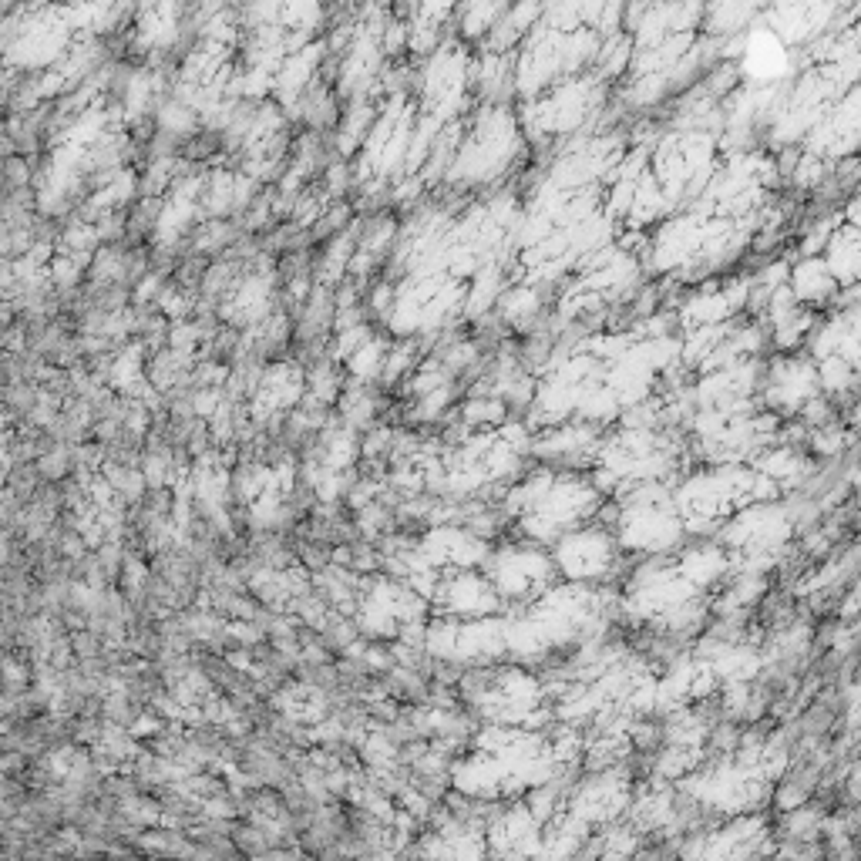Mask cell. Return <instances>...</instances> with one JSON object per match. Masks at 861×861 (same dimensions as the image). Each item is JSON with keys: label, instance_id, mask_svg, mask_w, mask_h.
Returning <instances> with one entry per match:
<instances>
[{"label": "cell", "instance_id": "3957f363", "mask_svg": "<svg viewBox=\"0 0 861 861\" xmlns=\"http://www.w3.org/2000/svg\"><path fill=\"white\" fill-rule=\"evenodd\" d=\"M764 401L774 414H801L804 404H811L818 397V370L814 360L804 357H784L767 370L764 377Z\"/></svg>", "mask_w": 861, "mask_h": 861}, {"label": "cell", "instance_id": "7a4b0ae2", "mask_svg": "<svg viewBox=\"0 0 861 861\" xmlns=\"http://www.w3.org/2000/svg\"><path fill=\"white\" fill-rule=\"evenodd\" d=\"M549 559L555 572H562L572 586H592V582L613 579L619 559H623V549L616 542V532L603 529L599 522H589L582 529L562 535Z\"/></svg>", "mask_w": 861, "mask_h": 861}, {"label": "cell", "instance_id": "52a82bcc", "mask_svg": "<svg viewBox=\"0 0 861 861\" xmlns=\"http://www.w3.org/2000/svg\"><path fill=\"white\" fill-rule=\"evenodd\" d=\"M508 418V407L498 397H475L461 407V424L465 428H495Z\"/></svg>", "mask_w": 861, "mask_h": 861}, {"label": "cell", "instance_id": "9c48e42d", "mask_svg": "<svg viewBox=\"0 0 861 861\" xmlns=\"http://www.w3.org/2000/svg\"><path fill=\"white\" fill-rule=\"evenodd\" d=\"M34 162L24 155H7L0 159V192H24L34 182Z\"/></svg>", "mask_w": 861, "mask_h": 861}, {"label": "cell", "instance_id": "ba28073f", "mask_svg": "<svg viewBox=\"0 0 861 861\" xmlns=\"http://www.w3.org/2000/svg\"><path fill=\"white\" fill-rule=\"evenodd\" d=\"M502 14H505V7H498V4L461 7V11H458L461 34H465V37H485V34H492V27L498 24V17H502Z\"/></svg>", "mask_w": 861, "mask_h": 861}, {"label": "cell", "instance_id": "6da1fadb", "mask_svg": "<svg viewBox=\"0 0 861 861\" xmlns=\"http://www.w3.org/2000/svg\"><path fill=\"white\" fill-rule=\"evenodd\" d=\"M515 152H518L515 118L502 108H492L478 118V125L471 128L468 138L461 142L448 172L465 185H478V182H488V179H495V175H502L508 169V162L515 159Z\"/></svg>", "mask_w": 861, "mask_h": 861}, {"label": "cell", "instance_id": "5b68a950", "mask_svg": "<svg viewBox=\"0 0 861 861\" xmlns=\"http://www.w3.org/2000/svg\"><path fill=\"white\" fill-rule=\"evenodd\" d=\"M825 266L835 276L838 290H851L858 283V266H861V249H858V226H841L831 233L825 246Z\"/></svg>", "mask_w": 861, "mask_h": 861}, {"label": "cell", "instance_id": "277c9868", "mask_svg": "<svg viewBox=\"0 0 861 861\" xmlns=\"http://www.w3.org/2000/svg\"><path fill=\"white\" fill-rule=\"evenodd\" d=\"M788 290L794 300H798V307H804V303H825L831 296H838V283H835V276L828 273L825 259L804 256L788 273Z\"/></svg>", "mask_w": 861, "mask_h": 861}, {"label": "cell", "instance_id": "8992f818", "mask_svg": "<svg viewBox=\"0 0 861 861\" xmlns=\"http://www.w3.org/2000/svg\"><path fill=\"white\" fill-rule=\"evenodd\" d=\"M814 370H818V391L835 394V397L855 391V374H858V367H851L848 360L828 357V360H818V364H814Z\"/></svg>", "mask_w": 861, "mask_h": 861}]
</instances>
